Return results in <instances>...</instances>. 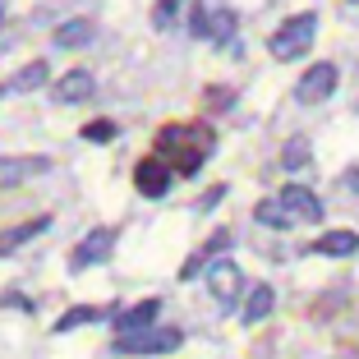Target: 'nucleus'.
<instances>
[{
	"instance_id": "13",
	"label": "nucleus",
	"mask_w": 359,
	"mask_h": 359,
	"mask_svg": "<svg viewBox=\"0 0 359 359\" xmlns=\"http://www.w3.org/2000/svg\"><path fill=\"white\" fill-rule=\"evenodd\" d=\"M46 79H51L46 60H32V65H23V69H19V74H14L5 88H10V93H37V88H42Z\"/></svg>"
},
{
	"instance_id": "6",
	"label": "nucleus",
	"mask_w": 359,
	"mask_h": 359,
	"mask_svg": "<svg viewBox=\"0 0 359 359\" xmlns=\"http://www.w3.org/2000/svg\"><path fill=\"white\" fill-rule=\"evenodd\" d=\"M170 180H175V170H170L161 157H143L134 166V184H138V194H143V198H166V194H170Z\"/></svg>"
},
{
	"instance_id": "7",
	"label": "nucleus",
	"mask_w": 359,
	"mask_h": 359,
	"mask_svg": "<svg viewBox=\"0 0 359 359\" xmlns=\"http://www.w3.org/2000/svg\"><path fill=\"white\" fill-rule=\"evenodd\" d=\"M203 276H208V290L222 304H235V295H240V267L231 263V258H208L203 263Z\"/></svg>"
},
{
	"instance_id": "12",
	"label": "nucleus",
	"mask_w": 359,
	"mask_h": 359,
	"mask_svg": "<svg viewBox=\"0 0 359 359\" xmlns=\"http://www.w3.org/2000/svg\"><path fill=\"white\" fill-rule=\"evenodd\" d=\"M272 304H276L272 285H254V290H249V299H244V309H240V318H244V323H263V318L272 313Z\"/></svg>"
},
{
	"instance_id": "11",
	"label": "nucleus",
	"mask_w": 359,
	"mask_h": 359,
	"mask_svg": "<svg viewBox=\"0 0 359 359\" xmlns=\"http://www.w3.org/2000/svg\"><path fill=\"white\" fill-rule=\"evenodd\" d=\"M355 249H359L355 231H327V235H318V240H313V254H323V258H350Z\"/></svg>"
},
{
	"instance_id": "18",
	"label": "nucleus",
	"mask_w": 359,
	"mask_h": 359,
	"mask_svg": "<svg viewBox=\"0 0 359 359\" xmlns=\"http://www.w3.org/2000/svg\"><path fill=\"white\" fill-rule=\"evenodd\" d=\"M102 318V309H93V304H79V309H69V313L55 323V332H74V327H88V323H97Z\"/></svg>"
},
{
	"instance_id": "23",
	"label": "nucleus",
	"mask_w": 359,
	"mask_h": 359,
	"mask_svg": "<svg viewBox=\"0 0 359 359\" xmlns=\"http://www.w3.org/2000/svg\"><path fill=\"white\" fill-rule=\"evenodd\" d=\"M346 189H350V194H359V170H346Z\"/></svg>"
},
{
	"instance_id": "14",
	"label": "nucleus",
	"mask_w": 359,
	"mask_h": 359,
	"mask_svg": "<svg viewBox=\"0 0 359 359\" xmlns=\"http://www.w3.org/2000/svg\"><path fill=\"white\" fill-rule=\"evenodd\" d=\"M83 42H93V23H88V19H69V23H60V28H55V46H60V51L83 46Z\"/></svg>"
},
{
	"instance_id": "24",
	"label": "nucleus",
	"mask_w": 359,
	"mask_h": 359,
	"mask_svg": "<svg viewBox=\"0 0 359 359\" xmlns=\"http://www.w3.org/2000/svg\"><path fill=\"white\" fill-rule=\"evenodd\" d=\"M0 28H5V0H0Z\"/></svg>"
},
{
	"instance_id": "22",
	"label": "nucleus",
	"mask_w": 359,
	"mask_h": 359,
	"mask_svg": "<svg viewBox=\"0 0 359 359\" xmlns=\"http://www.w3.org/2000/svg\"><path fill=\"white\" fill-rule=\"evenodd\" d=\"M222 198H226V184H217V189H208V198H203V208L212 212V208H217V203H222Z\"/></svg>"
},
{
	"instance_id": "5",
	"label": "nucleus",
	"mask_w": 359,
	"mask_h": 359,
	"mask_svg": "<svg viewBox=\"0 0 359 359\" xmlns=\"http://www.w3.org/2000/svg\"><path fill=\"white\" fill-rule=\"evenodd\" d=\"M111 249H116V231H106V226L88 231L83 244L69 254V272H83V267H93V263H106V258H111Z\"/></svg>"
},
{
	"instance_id": "20",
	"label": "nucleus",
	"mask_w": 359,
	"mask_h": 359,
	"mask_svg": "<svg viewBox=\"0 0 359 359\" xmlns=\"http://www.w3.org/2000/svg\"><path fill=\"white\" fill-rule=\"evenodd\" d=\"M175 23V0H157V10H152V28H170Z\"/></svg>"
},
{
	"instance_id": "10",
	"label": "nucleus",
	"mask_w": 359,
	"mask_h": 359,
	"mask_svg": "<svg viewBox=\"0 0 359 359\" xmlns=\"http://www.w3.org/2000/svg\"><path fill=\"white\" fill-rule=\"evenodd\" d=\"M157 309H161V299H143V304L125 309V313L116 318V327H120V337H129V332H148L152 323H157Z\"/></svg>"
},
{
	"instance_id": "15",
	"label": "nucleus",
	"mask_w": 359,
	"mask_h": 359,
	"mask_svg": "<svg viewBox=\"0 0 359 359\" xmlns=\"http://www.w3.org/2000/svg\"><path fill=\"white\" fill-rule=\"evenodd\" d=\"M309 161H313V143L295 134V138H290V143L281 148V166H285V170H304Z\"/></svg>"
},
{
	"instance_id": "4",
	"label": "nucleus",
	"mask_w": 359,
	"mask_h": 359,
	"mask_svg": "<svg viewBox=\"0 0 359 359\" xmlns=\"http://www.w3.org/2000/svg\"><path fill=\"white\" fill-rule=\"evenodd\" d=\"M337 65H327V60H318L313 69H304V79H299V88H295V97L304 106H318V102H327L332 93H337Z\"/></svg>"
},
{
	"instance_id": "21",
	"label": "nucleus",
	"mask_w": 359,
	"mask_h": 359,
	"mask_svg": "<svg viewBox=\"0 0 359 359\" xmlns=\"http://www.w3.org/2000/svg\"><path fill=\"white\" fill-rule=\"evenodd\" d=\"M208 5H194V19H189V32H194V37H208Z\"/></svg>"
},
{
	"instance_id": "16",
	"label": "nucleus",
	"mask_w": 359,
	"mask_h": 359,
	"mask_svg": "<svg viewBox=\"0 0 359 359\" xmlns=\"http://www.w3.org/2000/svg\"><path fill=\"white\" fill-rule=\"evenodd\" d=\"M254 217H258L263 226H276V231H285V226L295 222V217H290V212H285V208H281L276 198H263V203L254 208Z\"/></svg>"
},
{
	"instance_id": "1",
	"label": "nucleus",
	"mask_w": 359,
	"mask_h": 359,
	"mask_svg": "<svg viewBox=\"0 0 359 359\" xmlns=\"http://www.w3.org/2000/svg\"><path fill=\"white\" fill-rule=\"evenodd\" d=\"M157 148L166 152V161H175L180 175H194L203 166V157L217 148V134L208 125H166L157 134Z\"/></svg>"
},
{
	"instance_id": "8",
	"label": "nucleus",
	"mask_w": 359,
	"mask_h": 359,
	"mask_svg": "<svg viewBox=\"0 0 359 359\" xmlns=\"http://www.w3.org/2000/svg\"><path fill=\"white\" fill-rule=\"evenodd\" d=\"M276 203H281L295 222H323V203H318L313 189H304V184H285V189L276 194Z\"/></svg>"
},
{
	"instance_id": "9",
	"label": "nucleus",
	"mask_w": 359,
	"mask_h": 359,
	"mask_svg": "<svg viewBox=\"0 0 359 359\" xmlns=\"http://www.w3.org/2000/svg\"><path fill=\"white\" fill-rule=\"evenodd\" d=\"M93 93H97V79L88 74V69H69V74H65L60 83L51 88V97H55V102H60V106L88 102V97H93Z\"/></svg>"
},
{
	"instance_id": "19",
	"label": "nucleus",
	"mask_w": 359,
	"mask_h": 359,
	"mask_svg": "<svg viewBox=\"0 0 359 359\" xmlns=\"http://www.w3.org/2000/svg\"><path fill=\"white\" fill-rule=\"evenodd\" d=\"M83 138L88 143H111V138H116V125H111V120H93V125H83Z\"/></svg>"
},
{
	"instance_id": "3",
	"label": "nucleus",
	"mask_w": 359,
	"mask_h": 359,
	"mask_svg": "<svg viewBox=\"0 0 359 359\" xmlns=\"http://www.w3.org/2000/svg\"><path fill=\"white\" fill-rule=\"evenodd\" d=\"M180 332L175 327H152V332H129V337L116 341L120 355H170V350L180 346Z\"/></svg>"
},
{
	"instance_id": "17",
	"label": "nucleus",
	"mask_w": 359,
	"mask_h": 359,
	"mask_svg": "<svg viewBox=\"0 0 359 359\" xmlns=\"http://www.w3.org/2000/svg\"><path fill=\"white\" fill-rule=\"evenodd\" d=\"M235 32V14L231 10H212L208 14V42H231Z\"/></svg>"
},
{
	"instance_id": "2",
	"label": "nucleus",
	"mask_w": 359,
	"mask_h": 359,
	"mask_svg": "<svg viewBox=\"0 0 359 359\" xmlns=\"http://www.w3.org/2000/svg\"><path fill=\"white\" fill-rule=\"evenodd\" d=\"M318 37V14H290L285 23H276V32L267 37V51L276 60H299L304 51H313Z\"/></svg>"
}]
</instances>
